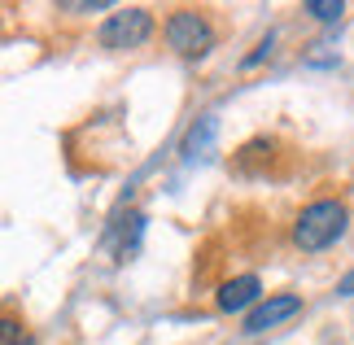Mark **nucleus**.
<instances>
[{"label":"nucleus","instance_id":"1","mask_svg":"<svg viewBox=\"0 0 354 345\" xmlns=\"http://www.w3.org/2000/svg\"><path fill=\"white\" fill-rule=\"evenodd\" d=\"M342 232H346V205L333 201V197H319V201H310L306 210L297 214L293 245L302 254H319V250H328V245L342 241Z\"/></svg>","mask_w":354,"mask_h":345},{"label":"nucleus","instance_id":"3","mask_svg":"<svg viewBox=\"0 0 354 345\" xmlns=\"http://www.w3.org/2000/svg\"><path fill=\"white\" fill-rule=\"evenodd\" d=\"M149 35H153V13L140 9V5L114 9L110 18H105V26H101V44L114 48V53H122V48H140Z\"/></svg>","mask_w":354,"mask_h":345},{"label":"nucleus","instance_id":"6","mask_svg":"<svg viewBox=\"0 0 354 345\" xmlns=\"http://www.w3.org/2000/svg\"><path fill=\"white\" fill-rule=\"evenodd\" d=\"M302 9L310 13V18H319V22H337V18L346 13V5H342V0H306Z\"/></svg>","mask_w":354,"mask_h":345},{"label":"nucleus","instance_id":"5","mask_svg":"<svg viewBox=\"0 0 354 345\" xmlns=\"http://www.w3.org/2000/svg\"><path fill=\"white\" fill-rule=\"evenodd\" d=\"M258 293H263L258 275H236V280H227V284L219 288V310L236 315V310H245V306H254Z\"/></svg>","mask_w":354,"mask_h":345},{"label":"nucleus","instance_id":"8","mask_svg":"<svg viewBox=\"0 0 354 345\" xmlns=\"http://www.w3.org/2000/svg\"><path fill=\"white\" fill-rule=\"evenodd\" d=\"M0 333H5V345H31V337L22 333V324L13 319V315H5V324H0Z\"/></svg>","mask_w":354,"mask_h":345},{"label":"nucleus","instance_id":"4","mask_svg":"<svg viewBox=\"0 0 354 345\" xmlns=\"http://www.w3.org/2000/svg\"><path fill=\"white\" fill-rule=\"evenodd\" d=\"M302 310V297L297 293H280V297H267L258 301V306L245 315V333H267V328H276L280 319H289V315Z\"/></svg>","mask_w":354,"mask_h":345},{"label":"nucleus","instance_id":"9","mask_svg":"<svg viewBox=\"0 0 354 345\" xmlns=\"http://www.w3.org/2000/svg\"><path fill=\"white\" fill-rule=\"evenodd\" d=\"M267 53H271V39H263V44H258V48L250 53V57H245V66H258V62L267 57Z\"/></svg>","mask_w":354,"mask_h":345},{"label":"nucleus","instance_id":"10","mask_svg":"<svg viewBox=\"0 0 354 345\" xmlns=\"http://www.w3.org/2000/svg\"><path fill=\"white\" fill-rule=\"evenodd\" d=\"M337 293H346V297H354V271H350V275H342V280H337Z\"/></svg>","mask_w":354,"mask_h":345},{"label":"nucleus","instance_id":"2","mask_svg":"<svg viewBox=\"0 0 354 345\" xmlns=\"http://www.w3.org/2000/svg\"><path fill=\"white\" fill-rule=\"evenodd\" d=\"M167 44L175 53H184V57H206L214 48V26L197 9H175L167 18Z\"/></svg>","mask_w":354,"mask_h":345},{"label":"nucleus","instance_id":"7","mask_svg":"<svg viewBox=\"0 0 354 345\" xmlns=\"http://www.w3.org/2000/svg\"><path fill=\"white\" fill-rule=\"evenodd\" d=\"M210 136H214V118L206 114V118H201V127H193V131H188V140H184V153H197V149H206V144H210Z\"/></svg>","mask_w":354,"mask_h":345}]
</instances>
